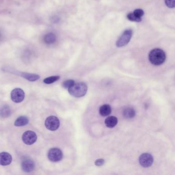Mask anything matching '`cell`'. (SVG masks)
Returning a JSON list of instances; mask_svg holds the SVG:
<instances>
[{
	"label": "cell",
	"mask_w": 175,
	"mask_h": 175,
	"mask_svg": "<svg viewBox=\"0 0 175 175\" xmlns=\"http://www.w3.org/2000/svg\"><path fill=\"white\" fill-rule=\"evenodd\" d=\"M104 160L103 159H98L95 162V164L96 166H102L104 164Z\"/></svg>",
	"instance_id": "obj_23"
},
{
	"label": "cell",
	"mask_w": 175,
	"mask_h": 175,
	"mask_svg": "<svg viewBox=\"0 0 175 175\" xmlns=\"http://www.w3.org/2000/svg\"><path fill=\"white\" fill-rule=\"evenodd\" d=\"M29 122V120L27 117L25 116H21L16 119L15 122V125L16 127H23L27 125Z\"/></svg>",
	"instance_id": "obj_14"
},
{
	"label": "cell",
	"mask_w": 175,
	"mask_h": 175,
	"mask_svg": "<svg viewBox=\"0 0 175 175\" xmlns=\"http://www.w3.org/2000/svg\"><path fill=\"white\" fill-rule=\"evenodd\" d=\"M133 13L135 16L139 19H142V16L145 15V12L141 9H137L133 12Z\"/></svg>",
	"instance_id": "obj_20"
},
{
	"label": "cell",
	"mask_w": 175,
	"mask_h": 175,
	"mask_svg": "<svg viewBox=\"0 0 175 175\" xmlns=\"http://www.w3.org/2000/svg\"><path fill=\"white\" fill-rule=\"evenodd\" d=\"M88 91V86L85 83H76L68 88V92L71 96L80 98L85 96Z\"/></svg>",
	"instance_id": "obj_2"
},
{
	"label": "cell",
	"mask_w": 175,
	"mask_h": 175,
	"mask_svg": "<svg viewBox=\"0 0 175 175\" xmlns=\"http://www.w3.org/2000/svg\"><path fill=\"white\" fill-rule=\"evenodd\" d=\"M24 91L20 88H15L11 92V99L15 103H20L24 99Z\"/></svg>",
	"instance_id": "obj_7"
},
{
	"label": "cell",
	"mask_w": 175,
	"mask_h": 175,
	"mask_svg": "<svg viewBox=\"0 0 175 175\" xmlns=\"http://www.w3.org/2000/svg\"><path fill=\"white\" fill-rule=\"evenodd\" d=\"M127 18L128 20L132 22H140L142 21V19L137 18L133 14V12H130L128 13V15H127Z\"/></svg>",
	"instance_id": "obj_19"
},
{
	"label": "cell",
	"mask_w": 175,
	"mask_h": 175,
	"mask_svg": "<svg viewBox=\"0 0 175 175\" xmlns=\"http://www.w3.org/2000/svg\"><path fill=\"white\" fill-rule=\"evenodd\" d=\"M12 112L9 106L3 105L0 107V116L3 118H8L11 115Z\"/></svg>",
	"instance_id": "obj_13"
},
{
	"label": "cell",
	"mask_w": 175,
	"mask_h": 175,
	"mask_svg": "<svg viewBox=\"0 0 175 175\" xmlns=\"http://www.w3.org/2000/svg\"><path fill=\"white\" fill-rule=\"evenodd\" d=\"M22 77L26 79L28 81H36V80L40 79V76L36 75V74H33V73H22L21 74Z\"/></svg>",
	"instance_id": "obj_15"
},
{
	"label": "cell",
	"mask_w": 175,
	"mask_h": 175,
	"mask_svg": "<svg viewBox=\"0 0 175 175\" xmlns=\"http://www.w3.org/2000/svg\"><path fill=\"white\" fill-rule=\"evenodd\" d=\"M136 112L135 109L131 107H128L123 112V116L127 119H132L135 117Z\"/></svg>",
	"instance_id": "obj_16"
},
{
	"label": "cell",
	"mask_w": 175,
	"mask_h": 175,
	"mask_svg": "<svg viewBox=\"0 0 175 175\" xmlns=\"http://www.w3.org/2000/svg\"><path fill=\"white\" fill-rule=\"evenodd\" d=\"M48 158L52 162H58L63 158V153L59 148H52L49 151Z\"/></svg>",
	"instance_id": "obj_5"
},
{
	"label": "cell",
	"mask_w": 175,
	"mask_h": 175,
	"mask_svg": "<svg viewBox=\"0 0 175 175\" xmlns=\"http://www.w3.org/2000/svg\"><path fill=\"white\" fill-rule=\"evenodd\" d=\"M148 59L153 65L159 66L166 61V53L161 49H153L149 52Z\"/></svg>",
	"instance_id": "obj_1"
},
{
	"label": "cell",
	"mask_w": 175,
	"mask_h": 175,
	"mask_svg": "<svg viewBox=\"0 0 175 175\" xmlns=\"http://www.w3.org/2000/svg\"><path fill=\"white\" fill-rule=\"evenodd\" d=\"M165 3L169 8H175V0H165Z\"/></svg>",
	"instance_id": "obj_22"
},
{
	"label": "cell",
	"mask_w": 175,
	"mask_h": 175,
	"mask_svg": "<svg viewBox=\"0 0 175 175\" xmlns=\"http://www.w3.org/2000/svg\"><path fill=\"white\" fill-rule=\"evenodd\" d=\"M112 112V109L109 104H104L101 106L99 109V113L103 117H106L110 115Z\"/></svg>",
	"instance_id": "obj_12"
},
{
	"label": "cell",
	"mask_w": 175,
	"mask_h": 175,
	"mask_svg": "<svg viewBox=\"0 0 175 175\" xmlns=\"http://www.w3.org/2000/svg\"><path fill=\"white\" fill-rule=\"evenodd\" d=\"M12 157L8 152H2L0 153V165L6 166L12 163Z\"/></svg>",
	"instance_id": "obj_10"
},
{
	"label": "cell",
	"mask_w": 175,
	"mask_h": 175,
	"mask_svg": "<svg viewBox=\"0 0 175 175\" xmlns=\"http://www.w3.org/2000/svg\"><path fill=\"white\" fill-rule=\"evenodd\" d=\"M60 78V76H52L48 78H46L44 80V83L45 84H52V83H54L56 81H58V80Z\"/></svg>",
	"instance_id": "obj_18"
},
{
	"label": "cell",
	"mask_w": 175,
	"mask_h": 175,
	"mask_svg": "<svg viewBox=\"0 0 175 175\" xmlns=\"http://www.w3.org/2000/svg\"><path fill=\"white\" fill-rule=\"evenodd\" d=\"M37 140V136L36 133L33 131H26L22 136V140L25 144L27 145H32L36 142Z\"/></svg>",
	"instance_id": "obj_8"
},
{
	"label": "cell",
	"mask_w": 175,
	"mask_h": 175,
	"mask_svg": "<svg viewBox=\"0 0 175 175\" xmlns=\"http://www.w3.org/2000/svg\"><path fill=\"white\" fill-rule=\"evenodd\" d=\"M139 163L142 167H148L152 166L154 162V158L151 154L144 153L140 156Z\"/></svg>",
	"instance_id": "obj_6"
},
{
	"label": "cell",
	"mask_w": 175,
	"mask_h": 175,
	"mask_svg": "<svg viewBox=\"0 0 175 175\" xmlns=\"http://www.w3.org/2000/svg\"><path fill=\"white\" fill-rule=\"evenodd\" d=\"M35 165L32 160L26 158L23 159L21 163V167L22 170L26 173L32 172L34 170Z\"/></svg>",
	"instance_id": "obj_9"
},
{
	"label": "cell",
	"mask_w": 175,
	"mask_h": 175,
	"mask_svg": "<svg viewBox=\"0 0 175 175\" xmlns=\"http://www.w3.org/2000/svg\"><path fill=\"white\" fill-rule=\"evenodd\" d=\"M44 41L46 43L48 44H52L55 42L56 40V36L53 33H49L46 34L44 37Z\"/></svg>",
	"instance_id": "obj_17"
},
{
	"label": "cell",
	"mask_w": 175,
	"mask_h": 175,
	"mask_svg": "<svg viewBox=\"0 0 175 175\" xmlns=\"http://www.w3.org/2000/svg\"><path fill=\"white\" fill-rule=\"evenodd\" d=\"M118 123V119L115 116H109L105 120V124L109 128H113Z\"/></svg>",
	"instance_id": "obj_11"
},
{
	"label": "cell",
	"mask_w": 175,
	"mask_h": 175,
	"mask_svg": "<svg viewBox=\"0 0 175 175\" xmlns=\"http://www.w3.org/2000/svg\"><path fill=\"white\" fill-rule=\"evenodd\" d=\"M45 125L48 130L51 131H55L58 130L60 127V121L55 116H49L46 119Z\"/></svg>",
	"instance_id": "obj_4"
},
{
	"label": "cell",
	"mask_w": 175,
	"mask_h": 175,
	"mask_svg": "<svg viewBox=\"0 0 175 175\" xmlns=\"http://www.w3.org/2000/svg\"><path fill=\"white\" fill-rule=\"evenodd\" d=\"M133 35L131 29H127L123 32L116 42V46L118 47H122L127 45L130 42Z\"/></svg>",
	"instance_id": "obj_3"
},
{
	"label": "cell",
	"mask_w": 175,
	"mask_h": 175,
	"mask_svg": "<svg viewBox=\"0 0 175 175\" xmlns=\"http://www.w3.org/2000/svg\"><path fill=\"white\" fill-rule=\"evenodd\" d=\"M75 84V81L73 80H68L66 81H64L63 84L62 86L64 88H70L72 85H73Z\"/></svg>",
	"instance_id": "obj_21"
}]
</instances>
